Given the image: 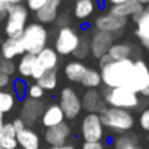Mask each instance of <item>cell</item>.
I'll list each match as a JSON object with an SVG mask.
<instances>
[{"instance_id": "cell-32", "label": "cell", "mask_w": 149, "mask_h": 149, "mask_svg": "<svg viewBox=\"0 0 149 149\" xmlns=\"http://www.w3.org/2000/svg\"><path fill=\"white\" fill-rule=\"evenodd\" d=\"M44 95H45V91L37 84V82H34V84H29L28 86H26V98H29V100H37V101H41L42 98H44Z\"/></svg>"}, {"instance_id": "cell-25", "label": "cell", "mask_w": 149, "mask_h": 149, "mask_svg": "<svg viewBox=\"0 0 149 149\" xmlns=\"http://www.w3.org/2000/svg\"><path fill=\"white\" fill-rule=\"evenodd\" d=\"M134 53V47L130 42H114L108 51V57L111 60H127L132 58Z\"/></svg>"}, {"instance_id": "cell-15", "label": "cell", "mask_w": 149, "mask_h": 149, "mask_svg": "<svg viewBox=\"0 0 149 149\" xmlns=\"http://www.w3.org/2000/svg\"><path fill=\"white\" fill-rule=\"evenodd\" d=\"M100 8H101V5L97 0H74L73 16L81 22H85V21L91 19Z\"/></svg>"}, {"instance_id": "cell-2", "label": "cell", "mask_w": 149, "mask_h": 149, "mask_svg": "<svg viewBox=\"0 0 149 149\" xmlns=\"http://www.w3.org/2000/svg\"><path fill=\"white\" fill-rule=\"evenodd\" d=\"M48 37H50V32L45 28V25L40 22H29L21 35V41H22L25 53L37 56L41 50L47 47Z\"/></svg>"}, {"instance_id": "cell-11", "label": "cell", "mask_w": 149, "mask_h": 149, "mask_svg": "<svg viewBox=\"0 0 149 149\" xmlns=\"http://www.w3.org/2000/svg\"><path fill=\"white\" fill-rule=\"evenodd\" d=\"M127 22H129L127 19L114 16L110 12H107V13H101V15H98L95 18L94 28H95V31L108 32V34H113L116 37L117 32H121L127 26Z\"/></svg>"}, {"instance_id": "cell-34", "label": "cell", "mask_w": 149, "mask_h": 149, "mask_svg": "<svg viewBox=\"0 0 149 149\" xmlns=\"http://www.w3.org/2000/svg\"><path fill=\"white\" fill-rule=\"evenodd\" d=\"M0 72L8 74V76H13V74L16 73V63L13 60H8L5 57L0 56Z\"/></svg>"}, {"instance_id": "cell-39", "label": "cell", "mask_w": 149, "mask_h": 149, "mask_svg": "<svg viewBox=\"0 0 149 149\" xmlns=\"http://www.w3.org/2000/svg\"><path fill=\"white\" fill-rule=\"evenodd\" d=\"M9 85H10V78L8 76V74H5V73L0 72V91L6 89Z\"/></svg>"}, {"instance_id": "cell-4", "label": "cell", "mask_w": 149, "mask_h": 149, "mask_svg": "<svg viewBox=\"0 0 149 149\" xmlns=\"http://www.w3.org/2000/svg\"><path fill=\"white\" fill-rule=\"evenodd\" d=\"M101 95L107 104V107L113 108H121V110H134L140 104L139 94L130 91L129 88H104L101 91Z\"/></svg>"}, {"instance_id": "cell-23", "label": "cell", "mask_w": 149, "mask_h": 149, "mask_svg": "<svg viewBox=\"0 0 149 149\" xmlns=\"http://www.w3.org/2000/svg\"><path fill=\"white\" fill-rule=\"evenodd\" d=\"M0 146L3 149H18L16 130L12 126V121H6L0 129Z\"/></svg>"}, {"instance_id": "cell-20", "label": "cell", "mask_w": 149, "mask_h": 149, "mask_svg": "<svg viewBox=\"0 0 149 149\" xmlns=\"http://www.w3.org/2000/svg\"><path fill=\"white\" fill-rule=\"evenodd\" d=\"M22 54H25V50H24L21 37L6 38L0 45V56L8 60H15L16 57H21Z\"/></svg>"}, {"instance_id": "cell-31", "label": "cell", "mask_w": 149, "mask_h": 149, "mask_svg": "<svg viewBox=\"0 0 149 149\" xmlns=\"http://www.w3.org/2000/svg\"><path fill=\"white\" fill-rule=\"evenodd\" d=\"M74 57V60H85L91 56V47H89V35H81L79 44L76 47V50L72 54Z\"/></svg>"}, {"instance_id": "cell-33", "label": "cell", "mask_w": 149, "mask_h": 149, "mask_svg": "<svg viewBox=\"0 0 149 149\" xmlns=\"http://www.w3.org/2000/svg\"><path fill=\"white\" fill-rule=\"evenodd\" d=\"M26 86H28V84H26L24 79H15L12 92L15 94L16 100H22V101H24V100L26 98Z\"/></svg>"}, {"instance_id": "cell-22", "label": "cell", "mask_w": 149, "mask_h": 149, "mask_svg": "<svg viewBox=\"0 0 149 149\" xmlns=\"http://www.w3.org/2000/svg\"><path fill=\"white\" fill-rule=\"evenodd\" d=\"M86 67L88 66L84 61H81V60H72V61L64 64V69H63L64 78L69 82H72V84H81Z\"/></svg>"}, {"instance_id": "cell-28", "label": "cell", "mask_w": 149, "mask_h": 149, "mask_svg": "<svg viewBox=\"0 0 149 149\" xmlns=\"http://www.w3.org/2000/svg\"><path fill=\"white\" fill-rule=\"evenodd\" d=\"M16 102H18V100L12 91H9V89L0 91V113L2 114L10 113L15 108Z\"/></svg>"}, {"instance_id": "cell-51", "label": "cell", "mask_w": 149, "mask_h": 149, "mask_svg": "<svg viewBox=\"0 0 149 149\" xmlns=\"http://www.w3.org/2000/svg\"><path fill=\"white\" fill-rule=\"evenodd\" d=\"M145 10H146V12H149V5H148V6H145Z\"/></svg>"}, {"instance_id": "cell-43", "label": "cell", "mask_w": 149, "mask_h": 149, "mask_svg": "<svg viewBox=\"0 0 149 149\" xmlns=\"http://www.w3.org/2000/svg\"><path fill=\"white\" fill-rule=\"evenodd\" d=\"M124 2H127V0H104V3H108V5H111V6L120 5V3H124Z\"/></svg>"}, {"instance_id": "cell-46", "label": "cell", "mask_w": 149, "mask_h": 149, "mask_svg": "<svg viewBox=\"0 0 149 149\" xmlns=\"http://www.w3.org/2000/svg\"><path fill=\"white\" fill-rule=\"evenodd\" d=\"M142 95H143V97H149V84H148V86L142 91Z\"/></svg>"}, {"instance_id": "cell-3", "label": "cell", "mask_w": 149, "mask_h": 149, "mask_svg": "<svg viewBox=\"0 0 149 149\" xmlns=\"http://www.w3.org/2000/svg\"><path fill=\"white\" fill-rule=\"evenodd\" d=\"M100 117H101V121L104 124V129H108L110 132L117 133V134L127 133L134 126V117L127 110L107 107L100 114Z\"/></svg>"}, {"instance_id": "cell-21", "label": "cell", "mask_w": 149, "mask_h": 149, "mask_svg": "<svg viewBox=\"0 0 149 149\" xmlns=\"http://www.w3.org/2000/svg\"><path fill=\"white\" fill-rule=\"evenodd\" d=\"M37 64L44 70V72H51V70H57L58 66V54L56 53V50L53 47H45L44 50H41L37 54Z\"/></svg>"}, {"instance_id": "cell-55", "label": "cell", "mask_w": 149, "mask_h": 149, "mask_svg": "<svg viewBox=\"0 0 149 149\" xmlns=\"http://www.w3.org/2000/svg\"><path fill=\"white\" fill-rule=\"evenodd\" d=\"M18 149H21V148H18Z\"/></svg>"}, {"instance_id": "cell-6", "label": "cell", "mask_w": 149, "mask_h": 149, "mask_svg": "<svg viewBox=\"0 0 149 149\" xmlns=\"http://www.w3.org/2000/svg\"><path fill=\"white\" fill-rule=\"evenodd\" d=\"M81 35L79 32L72 28V26H64V28H58L56 38H54V50L58 56H72L73 51L76 50L78 44H79Z\"/></svg>"}, {"instance_id": "cell-48", "label": "cell", "mask_w": 149, "mask_h": 149, "mask_svg": "<svg viewBox=\"0 0 149 149\" xmlns=\"http://www.w3.org/2000/svg\"><path fill=\"white\" fill-rule=\"evenodd\" d=\"M137 2H139L142 6H148V5H149V0H137Z\"/></svg>"}, {"instance_id": "cell-18", "label": "cell", "mask_w": 149, "mask_h": 149, "mask_svg": "<svg viewBox=\"0 0 149 149\" xmlns=\"http://www.w3.org/2000/svg\"><path fill=\"white\" fill-rule=\"evenodd\" d=\"M61 6V0H48V2L38 10L35 12V18L37 22L42 24V25H50L54 24L56 18L58 16V10Z\"/></svg>"}, {"instance_id": "cell-38", "label": "cell", "mask_w": 149, "mask_h": 149, "mask_svg": "<svg viewBox=\"0 0 149 149\" xmlns=\"http://www.w3.org/2000/svg\"><path fill=\"white\" fill-rule=\"evenodd\" d=\"M82 149H105L102 142H84Z\"/></svg>"}, {"instance_id": "cell-17", "label": "cell", "mask_w": 149, "mask_h": 149, "mask_svg": "<svg viewBox=\"0 0 149 149\" xmlns=\"http://www.w3.org/2000/svg\"><path fill=\"white\" fill-rule=\"evenodd\" d=\"M143 9H145V6H142L137 0H127V2H124V3L110 6V10L108 12L111 15H114V16L129 19V18H133V16L142 13Z\"/></svg>"}, {"instance_id": "cell-30", "label": "cell", "mask_w": 149, "mask_h": 149, "mask_svg": "<svg viewBox=\"0 0 149 149\" xmlns=\"http://www.w3.org/2000/svg\"><path fill=\"white\" fill-rule=\"evenodd\" d=\"M37 84H38L44 91H54V89L57 88V84H58V74H57V70L45 72L42 76L37 81Z\"/></svg>"}, {"instance_id": "cell-9", "label": "cell", "mask_w": 149, "mask_h": 149, "mask_svg": "<svg viewBox=\"0 0 149 149\" xmlns=\"http://www.w3.org/2000/svg\"><path fill=\"white\" fill-rule=\"evenodd\" d=\"M116 42V37L108 32L102 31H94L89 35V47H91V56L97 60L107 56L111 45Z\"/></svg>"}, {"instance_id": "cell-37", "label": "cell", "mask_w": 149, "mask_h": 149, "mask_svg": "<svg viewBox=\"0 0 149 149\" xmlns=\"http://www.w3.org/2000/svg\"><path fill=\"white\" fill-rule=\"evenodd\" d=\"M54 24H56L58 28L70 26V15H67V13H58V16L56 18Z\"/></svg>"}, {"instance_id": "cell-41", "label": "cell", "mask_w": 149, "mask_h": 149, "mask_svg": "<svg viewBox=\"0 0 149 149\" xmlns=\"http://www.w3.org/2000/svg\"><path fill=\"white\" fill-rule=\"evenodd\" d=\"M2 2L5 3V6H16V5H22L25 0H2Z\"/></svg>"}, {"instance_id": "cell-14", "label": "cell", "mask_w": 149, "mask_h": 149, "mask_svg": "<svg viewBox=\"0 0 149 149\" xmlns=\"http://www.w3.org/2000/svg\"><path fill=\"white\" fill-rule=\"evenodd\" d=\"M72 136V127L69 123H61L56 127L45 129L44 132V140L48 146H63L67 145L69 137Z\"/></svg>"}, {"instance_id": "cell-45", "label": "cell", "mask_w": 149, "mask_h": 149, "mask_svg": "<svg viewBox=\"0 0 149 149\" xmlns=\"http://www.w3.org/2000/svg\"><path fill=\"white\" fill-rule=\"evenodd\" d=\"M5 123H6V121H5V114L0 113V129L3 127V124H5Z\"/></svg>"}, {"instance_id": "cell-42", "label": "cell", "mask_w": 149, "mask_h": 149, "mask_svg": "<svg viewBox=\"0 0 149 149\" xmlns=\"http://www.w3.org/2000/svg\"><path fill=\"white\" fill-rule=\"evenodd\" d=\"M47 149H76L73 145H63V146H48Z\"/></svg>"}, {"instance_id": "cell-35", "label": "cell", "mask_w": 149, "mask_h": 149, "mask_svg": "<svg viewBox=\"0 0 149 149\" xmlns=\"http://www.w3.org/2000/svg\"><path fill=\"white\" fill-rule=\"evenodd\" d=\"M48 2V0H25V3H26V9L28 10H31V12H38L45 3Z\"/></svg>"}, {"instance_id": "cell-24", "label": "cell", "mask_w": 149, "mask_h": 149, "mask_svg": "<svg viewBox=\"0 0 149 149\" xmlns=\"http://www.w3.org/2000/svg\"><path fill=\"white\" fill-rule=\"evenodd\" d=\"M133 22L136 24L134 34L140 40V42L149 41V12H146L143 9L142 13L133 16Z\"/></svg>"}, {"instance_id": "cell-40", "label": "cell", "mask_w": 149, "mask_h": 149, "mask_svg": "<svg viewBox=\"0 0 149 149\" xmlns=\"http://www.w3.org/2000/svg\"><path fill=\"white\" fill-rule=\"evenodd\" d=\"M12 126H13V129L16 130V133H18V132H21V130H24V129L26 127V126H25V123H24L19 117H16V118H13V120H12Z\"/></svg>"}, {"instance_id": "cell-19", "label": "cell", "mask_w": 149, "mask_h": 149, "mask_svg": "<svg viewBox=\"0 0 149 149\" xmlns=\"http://www.w3.org/2000/svg\"><path fill=\"white\" fill-rule=\"evenodd\" d=\"M18 148L21 149H41V137L32 127H25L16 133Z\"/></svg>"}, {"instance_id": "cell-50", "label": "cell", "mask_w": 149, "mask_h": 149, "mask_svg": "<svg viewBox=\"0 0 149 149\" xmlns=\"http://www.w3.org/2000/svg\"><path fill=\"white\" fill-rule=\"evenodd\" d=\"M0 10H6V6H5V3L0 0Z\"/></svg>"}, {"instance_id": "cell-7", "label": "cell", "mask_w": 149, "mask_h": 149, "mask_svg": "<svg viewBox=\"0 0 149 149\" xmlns=\"http://www.w3.org/2000/svg\"><path fill=\"white\" fill-rule=\"evenodd\" d=\"M58 107L61 108L64 118H67V120L78 118L82 113L81 95L70 86L63 88L58 95Z\"/></svg>"}, {"instance_id": "cell-27", "label": "cell", "mask_w": 149, "mask_h": 149, "mask_svg": "<svg viewBox=\"0 0 149 149\" xmlns=\"http://www.w3.org/2000/svg\"><path fill=\"white\" fill-rule=\"evenodd\" d=\"M81 85L85 89H98L102 85L100 70L94 69V67H86V70L84 73V78L81 81Z\"/></svg>"}, {"instance_id": "cell-5", "label": "cell", "mask_w": 149, "mask_h": 149, "mask_svg": "<svg viewBox=\"0 0 149 149\" xmlns=\"http://www.w3.org/2000/svg\"><path fill=\"white\" fill-rule=\"evenodd\" d=\"M6 21H5V34L6 38L12 37H21L25 26L28 25L29 10L24 5L16 6H8L6 8Z\"/></svg>"}, {"instance_id": "cell-8", "label": "cell", "mask_w": 149, "mask_h": 149, "mask_svg": "<svg viewBox=\"0 0 149 149\" xmlns=\"http://www.w3.org/2000/svg\"><path fill=\"white\" fill-rule=\"evenodd\" d=\"M81 136L84 142H102L105 129L100 114H85L81 121Z\"/></svg>"}, {"instance_id": "cell-53", "label": "cell", "mask_w": 149, "mask_h": 149, "mask_svg": "<svg viewBox=\"0 0 149 149\" xmlns=\"http://www.w3.org/2000/svg\"><path fill=\"white\" fill-rule=\"evenodd\" d=\"M0 149H3V148H2V146H0Z\"/></svg>"}, {"instance_id": "cell-12", "label": "cell", "mask_w": 149, "mask_h": 149, "mask_svg": "<svg viewBox=\"0 0 149 149\" xmlns=\"http://www.w3.org/2000/svg\"><path fill=\"white\" fill-rule=\"evenodd\" d=\"M148 84H149V66L146 64L145 60L137 58L133 61V74L127 88L136 94H142V91L148 86Z\"/></svg>"}, {"instance_id": "cell-44", "label": "cell", "mask_w": 149, "mask_h": 149, "mask_svg": "<svg viewBox=\"0 0 149 149\" xmlns=\"http://www.w3.org/2000/svg\"><path fill=\"white\" fill-rule=\"evenodd\" d=\"M6 15H8L6 10H0V22H5L6 21Z\"/></svg>"}, {"instance_id": "cell-47", "label": "cell", "mask_w": 149, "mask_h": 149, "mask_svg": "<svg viewBox=\"0 0 149 149\" xmlns=\"http://www.w3.org/2000/svg\"><path fill=\"white\" fill-rule=\"evenodd\" d=\"M140 44H142V47H143L145 50L149 51V41H143V42H140Z\"/></svg>"}, {"instance_id": "cell-10", "label": "cell", "mask_w": 149, "mask_h": 149, "mask_svg": "<svg viewBox=\"0 0 149 149\" xmlns=\"http://www.w3.org/2000/svg\"><path fill=\"white\" fill-rule=\"evenodd\" d=\"M44 108H45V104L42 101L25 98L19 110V118L25 123L26 127H34L40 121Z\"/></svg>"}, {"instance_id": "cell-52", "label": "cell", "mask_w": 149, "mask_h": 149, "mask_svg": "<svg viewBox=\"0 0 149 149\" xmlns=\"http://www.w3.org/2000/svg\"><path fill=\"white\" fill-rule=\"evenodd\" d=\"M97 2H98L100 5H102V3H104V0H97Z\"/></svg>"}, {"instance_id": "cell-16", "label": "cell", "mask_w": 149, "mask_h": 149, "mask_svg": "<svg viewBox=\"0 0 149 149\" xmlns=\"http://www.w3.org/2000/svg\"><path fill=\"white\" fill-rule=\"evenodd\" d=\"M40 121H41V126L44 129H50V127H56V126L64 123L66 118H64V114H63L61 108L56 102V104H50L44 108Z\"/></svg>"}, {"instance_id": "cell-26", "label": "cell", "mask_w": 149, "mask_h": 149, "mask_svg": "<svg viewBox=\"0 0 149 149\" xmlns=\"http://www.w3.org/2000/svg\"><path fill=\"white\" fill-rule=\"evenodd\" d=\"M35 64H37V56L25 53L21 56V58L16 64V72L21 74V78H31Z\"/></svg>"}, {"instance_id": "cell-1", "label": "cell", "mask_w": 149, "mask_h": 149, "mask_svg": "<svg viewBox=\"0 0 149 149\" xmlns=\"http://www.w3.org/2000/svg\"><path fill=\"white\" fill-rule=\"evenodd\" d=\"M133 58L111 60L107 56L98 60L101 82L104 88H127L133 74Z\"/></svg>"}, {"instance_id": "cell-54", "label": "cell", "mask_w": 149, "mask_h": 149, "mask_svg": "<svg viewBox=\"0 0 149 149\" xmlns=\"http://www.w3.org/2000/svg\"><path fill=\"white\" fill-rule=\"evenodd\" d=\"M146 149H149V146H148V148H146Z\"/></svg>"}, {"instance_id": "cell-13", "label": "cell", "mask_w": 149, "mask_h": 149, "mask_svg": "<svg viewBox=\"0 0 149 149\" xmlns=\"http://www.w3.org/2000/svg\"><path fill=\"white\" fill-rule=\"evenodd\" d=\"M82 111H86V114H101L105 108L107 104L98 89H86L82 97Z\"/></svg>"}, {"instance_id": "cell-49", "label": "cell", "mask_w": 149, "mask_h": 149, "mask_svg": "<svg viewBox=\"0 0 149 149\" xmlns=\"http://www.w3.org/2000/svg\"><path fill=\"white\" fill-rule=\"evenodd\" d=\"M126 149H143V148L139 146V145H133V146H129V148H126Z\"/></svg>"}, {"instance_id": "cell-29", "label": "cell", "mask_w": 149, "mask_h": 149, "mask_svg": "<svg viewBox=\"0 0 149 149\" xmlns=\"http://www.w3.org/2000/svg\"><path fill=\"white\" fill-rule=\"evenodd\" d=\"M133 145H139V137L136 133H132V132L118 134L113 142L114 149H126V148L133 146Z\"/></svg>"}, {"instance_id": "cell-36", "label": "cell", "mask_w": 149, "mask_h": 149, "mask_svg": "<svg viewBox=\"0 0 149 149\" xmlns=\"http://www.w3.org/2000/svg\"><path fill=\"white\" fill-rule=\"evenodd\" d=\"M139 126L142 130L149 132V108H145L139 116Z\"/></svg>"}]
</instances>
